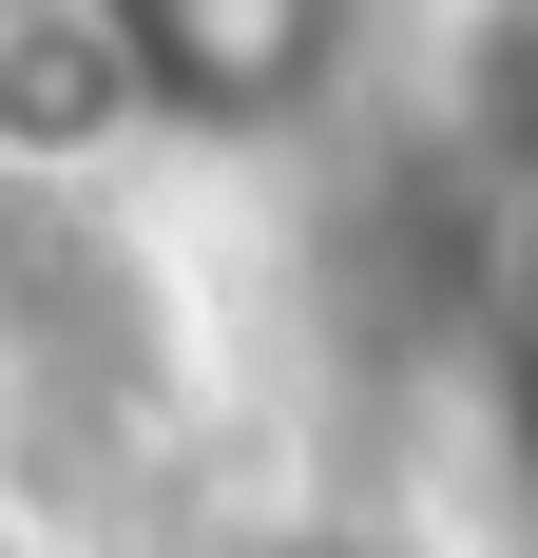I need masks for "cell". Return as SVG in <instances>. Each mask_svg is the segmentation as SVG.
<instances>
[{
    "label": "cell",
    "mask_w": 538,
    "mask_h": 558,
    "mask_svg": "<svg viewBox=\"0 0 538 558\" xmlns=\"http://www.w3.org/2000/svg\"><path fill=\"white\" fill-rule=\"evenodd\" d=\"M115 20H135V58H155V97L212 116V135L327 97V39H346V0H115Z\"/></svg>",
    "instance_id": "7a4b0ae2"
},
{
    "label": "cell",
    "mask_w": 538,
    "mask_h": 558,
    "mask_svg": "<svg viewBox=\"0 0 538 558\" xmlns=\"http://www.w3.org/2000/svg\"><path fill=\"white\" fill-rule=\"evenodd\" d=\"M135 135H173L135 20H115V0H0V173L77 193V173H115Z\"/></svg>",
    "instance_id": "6da1fadb"
}]
</instances>
